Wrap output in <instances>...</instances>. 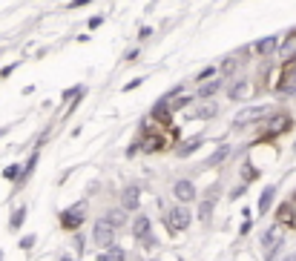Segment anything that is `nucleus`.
<instances>
[{
    "label": "nucleus",
    "mask_w": 296,
    "mask_h": 261,
    "mask_svg": "<svg viewBox=\"0 0 296 261\" xmlns=\"http://www.w3.org/2000/svg\"><path fill=\"white\" fill-rule=\"evenodd\" d=\"M282 241H285V233H282V227L273 224L268 227L265 233H262V247H265V261H273L276 258L279 247H282Z\"/></svg>",
    "instance_id": "nucleus-1"
},
{
    "label": "nucleus",
    "mask_w": 296,
    "mask_h": 261,
    "mask_svg": "<svg viewBox=\"0 0 296 261\" xmlns=\"http://www.w3.org/2000/svg\"><path fill=\"white\" fill-rule=\"evenodd\" d=\"M133 235L138 238V241L144 244V250H155V235H153V224H150V218L144 216H135V221H133Z\"/></svg>",
    "instance_id": "nucleus-2"
},
{
    "label": "nucleus",
    "mask_w": 296,
    "mask_h": 261,
    "mask_svg": "<svg viewBox=\"0 0 296 261\" xmlns=\"http://www.w3.org/2000/svg\"><path fill=\"white\" fill-rule=\"evenodd\" d=\"M164 221L170 224V233L173 235H176V233H184V230L190 227V221H193V213H190L184 204H179V207H173L170 213L164 216Z\"/></svg>",
    "instance_id": "nucleus-3"
},
{
    "label": "nucleus",
    "mask_w": 296,
    "mask_h": 261,
    "mask_svg": "<svg viewBox=\"0 0 296 261\" xmlns=\"http://www.w3.org/2000/svg\"><path fill=\"white\" fill-rule=\"evenodd\" d=\"M115 230L118 227L109 218H98V224L92 227V238H95L98 247H112L115 244Z\"/></svg>",
    "instance_id": "nucleus-4"
},
{
    "label": "nucleus",
    "mask_w": 296,
    "mask_h": 261,
    "mask_svg": "<svg viewBox=\"0 0 296 261\" xmlns=\"http://www.w3.org/2000/svg\"><path fill=\"white\" fill-rule=\"evenodd\" d=\"M83 216H87V204H78V207H69L61 213V227L69 230V233H78V227L83 224Z\"/></svg>",
    "instance_id": "nucleus-5"
},
{
    "label": "nucleus",
    "mask_w": 296,
    "mask_h": 261,
    "mask_svg": "<svg viewBox=\"0 0 296 261\" xmlns=\"http://www.w3.org/2000/svg\"><path fill=\"white\" fill-rule=\"evenodd\" d=\"M216 201H219V187H210L204 192V198H201V207H198V218L201 221H210V216H213V207H216Z\"/></svg>",
    "instance_id": "nucleus-6"
},
{
    "label": "nucleus",
    "mask_w": 296,
    "mask_h": 261,
    "mask_svg": "<svg viewBox=\"0 0 296 261\" xmlns=\"http://www.w3.org/2000/svg\"><path fill=\"white\" fill-rule=\"evenodd\" d=\"M268 115V107H253V109H244V112H239L233 121V126H247L253 124V121H259V118Z\"/></svg>",
    "instance_id": "nucleus-7"
},
{
    "label": "nucleus",
    "mask_w": 296,
    "mask_h": 261,
    "mask_svg": "<svg viewBox=\"0 0 296 261\" xmlns=\"http://www.w3.org/2000/svg\"><path fill=\"white\" fill-rule=\"evenodd\" d=\"M279 58H282V63H293V58H296V29L282 40V46H279Z\"/></svg>",
    "instance_id": "nucleus-8"
},
{
    "label": "nucleus",
    "mask_w": 296,
    "mask_h": 261,
    "mask_svg": "<svg viewBox=\"0 0 296 261\" xmlns=\"http://www.w3.org/2000/svg\"><path fill=\"white\" fill-rule=\"evenodd\" d=\"M153 118L158 121V124H170V121H173V107H170V100H167V98L158 100V103L153 107Z\"/></svg>",
    "instance_id": "nucleus-9"
},
{
    "label": "nucleus",
    "mask_w": 296,
    "mask_h": 261,
    "mask_svg": "<svg viewBox=\"0 0 296 261\" xmlns=\"http://www.w3.org/2000/svg\"><path fill=\"white\" fill-rule=\"evenodd\" d=\"M173 192H176V198H179V201H193V198H196V187H193L190 181H176Z\"/></svg>",
    "instance_id": "nucleus-10"
},
{
    "label": "nucleus",
    "mask_w": 296,
    "mask_h": 261,
    "mask_svg": "<svg viewBox=\"0 0 296 261\" xmlns=\"http://www.w3.org/2000/svg\"><path fill=\"white\" fill-rule=\"evenodd\" d=\"M287 126H290V118H287V115H273L268 121V126H265V129H268L270 135H282Z\"/></svg>",
    "instance_id": "nucleus-11"
},
{
    "label": "nucleus",
    "mask_w": 296,
    "mask_h": 261,
    "mask_svg": "<svg viewBox=\"0 0 296 261\" xmlns=\"http://www.w3.org/2000/svg\"><path fill=\"white\" fill-rule=\"evenodd\" d=\"M138 198H141L138 187H126L124 192H121V207L124 210H138Z\"/></svg>",
    "instance_id": "nucleus-12"
},
{
    "label": "nucleus",
    "mask_w": 296,
    "mask_h": 261,
    "mask_svg": "<svg viewBox=\"0 0 296 261\" xmlns=\"http://www.w3.org/2000/svg\"><path fill=\"white\" fill-rule=\"evenodd\" d=\"M144 152H158V149H164L167 146V141H164L161 135H144Z\"/></svg>",
    "instance_id": "nucleus-13"
},
{
    "label": "nucleus",
    "mask_w": 296,
    "mask_h": 261,
    "mask_svg": "<svg viewBox=\"0 0 296 261\" xmlns=\"http://www.w3.org/2000/svg\"><path fill=\"white\" fill-rule=\"evenodd\" d=\"M273 195H276V187H265V192H262V198H259V216H265V213L270 210Z\"/></svg>",
    "instance_id": "nucleus-14"
},
{
    "label": "nucleus",
    "mask_w": 296,
    "mask_h": 261,
    "mask_svg": "<svg viewBox=\"0 0 296 261\" xmlns=\"http://www.w3.org/2000/svg\"><path fill=\"white\" fill-rule=\"evenodd\" d=\"M23 218H26V207H18L15 213H12V218H9V230L18 233L20 227H23Z\"/></svg>",
    "instance_id": "nucleus-15"
},
{
    "label": "nucleus",
    "mask_w": 296,
    "mask_h": 261,
    "mask_svg": "<svg viewBox=\"0 0 296 261\" xmlns=\"http://www.w3.org/2000/svg\"><path fill=\"white\" fill-rule=\"evenodd\" d=\"M276 218H279V224H293V204H282Z\"/></svg>",
    "instance_id": "nucleus-16"
},
{
    "label": "nucleus",
    "mask_w": 296,
    "mask_h": 261,
    "mask_svg": "<svg viewBox=\"0 0 296 261\" xmlns=\"http://www.w3.org/2000/svg\"><path fill=\"white\" fill-rule=\"evenodd\" d=\"M227 155H230V146H219V149H216L213 152V158H210V167H219V164H225L227 161Z\"/></svg>",
    "instance_id": "nucleus-17"
},
{
    "label": "nucleus",
    "mask_w": 296,
    "mask_h": 261,
    "mask_svg": "<svg viewBox=\"0 0 296 261\" xmlns=\"http://www.w3.org/2000/svg\"><path fill=\"white\" fill-rule=\"evenodd\" d=\"M273 49H276V37H265V40L256 43V52L259 55H268V52H273Z\"/></svg>",
    "instance_id": "nucleus-18"
},
{
    "label": "nucleus",
    "mask_w": 296,
    "mask_h": 261,
    "mask_svg": "<svg viewBox=\"0 0 296 261\" xmlns=\"http://www.w3.org/2000/svg\"><path fill=\"white\" fill-rule=\"evenodd\" d=\"M107 218H109V221H112L115 227H124V224H126V213H124V207H121V210H112Z\"/></svg>",
    "instance_id": "nucleus-19"
},
{
    "label": "nucleus",
    "mask_w": 296,
    "mask_h": 261,
    "mask_svg": "<svg viewBox=\"0 0 296 261\" xmlns=\"http://www.w3.org/2000/svg\"><path fill=\"white\" fill-rule=\"evenodd\" d=\"M20 172H23V167H18V164H9V167L3 170V178H6V181H15Z\"/></svg>",
    "instance_id": "nucleus-20"
},
{
    "label": "nucleus",
    "mask_w": 296,
    "mask_h": 261,
    "mask_svg": "<svg viewBox=\"0 0 296 261\" xmlns=\"http://www.w3.org/2000/svg\"><path fill=\"white\" fill-rule=\"evenodd\" d=\"M216 92H219V81H213V83H204V86L198 89V95H201V98H210V95H216Z\"/></svg>",
    "instance_id": "nucleus-21"
},
{
    "label": "nucleus",
    "mask_w": 296,
    "mask_h": 261,
    "mask_svg": "<svg viewBox=\"0 0 296 261\" xmlns=\"http://www.w3.org/2000/svg\"><path fill=\"white\" fill-rule=\"evenodd\" d=\"M107 255H109V261H124L126 258V252L124 250H121V247H115V244H112V247H107Z\"/></svg>",
    "instance_id": "nucleus-22"
},
{
    "label": "nucleus",
    "mask_w": 296,
    "mask_h": 261,
    "mask_svg": "<svg viewBox=\"0 0 296 261\" xmlns=\"http://www.w3.org/2000/svg\"><path fill=\"white\" fill-rule=\"evenodd\" d=\"M198 146H201V141H193V144H181V146H179V155H181V158H184V155H193Z\"/></svg>",
    "instance_id": "nucleus-23"
},
{
    "label": "nucleus",
    "mask_w": 296,
    "mask_h": 261,
    "mask_svg": "<svg viewBox=\"0 0 296 261\" xmlns=\"http://www.w3.org/2000/svg\"><path fill=\"white\" fill-rule=\"evenodd\" d=\"M196 118H201V121H204V118H216V103H213V107H201L196 112Z\"/></svg>",
    "instance_id": "nucleus-24"
},
{
    "label": "nucleus",
    "mask_w": 296,
    "mask_h": 261,
    "mask_svg": "<svg viewBox=\"0 0 296 261\" xmlns=\"http://www.w3.org/2000/svg\"><path fill=\"white\" fill-rule=\"evenodd\" d=\"M256 175H259V172L253 170L250 164H244V167H242V178H244V181H247V184H250V181H253V178H256Z\"/></svg>",
    "instance_id": "nucleus-25"
},
{
    "label": "nucleus",
    "mask_w": 296,
    "mask_h": 261,
    "mask_svg": "<svg viewBox=\"0 0 296 261\" xmlns=\"http://www.w3.org/2000/svg\"><path fill=\"white\" fill-rule=\"evenodd\" d=\"M35 164H37V152H32V158H29V164L26 167H23V178H29V175H32V170H35ZM20 178V181H23Z\"/></svg>",
    "instance_id": "nucleus-26"
},
{
    "label": "nucleus",
    "mask_w": 296,
    "mask_h": 261,
    "mask_svg": "<svg viewBox=\"0 0 296 261\" xmlns=\"http://www.w3.org/2000/svg\"><path fill=\"white\" fill-rule=\"evenodd\" d=\"M32 244H35V235H23L20 238V250H32Z\"/></svg>",
    "instance_id": "nucleus-27"
},
{
    "label": "nucleus",
    "mask_w": 296,
    "mask_h": 261,
    "mask_svg": "<svg viewBox=\"0 0 296 261\" xmlns=\"http://www.w3.org/2000/svg\"><path fill=\"white\" fill-rule=\"evenodd\" d=\"M135 86H141V78H135V81H130V83H126V86H124V92H133Z\"/></svg>",
    "instance_id": "nucleus-28"
},
{
    "label": "nucleus",
    "mask_w": 296,
    "mask_h": 261,
    "mask_svg": "<svg viewBox=\"0 0 296 261\" xmlns=\"http://www.w3.org/2000/svg\"><path fill=\"white\" fill-rule=\"evenodd\" d=\"M210 75H213V66H210V69H201V72H198V81H204V78H210Z\"/></svg>",
    "instance_id": "nucleus-29"
},
{
    "label": "nucleus",
    "mask_w": 296,
    "mask_h": 261,
    "mask_svg": "<svg viewBox=\"0 0 296 261\" xmlns=\"http://www.w3.org/2000/svg\"><path fill=\"white\" fill-rule=\"evenodd\" d=\"M101 23H104V18H92V20H90V29H98Z\"/></svg>",
    "instance_id": "nucleus-30"
},
{
    "label": "nucleus",
    "mask_w": 296,
    "mask_h": 261,
    "mask_svg": "<svg viewBox=\"0 0 296 261\" xmlns=\"http://www.w3.org/2000/svg\"><path fill=\"white\" fill-rule=\"evenodd\" d=\"M87 3H90V0H72L69 6H72V9H75V6H87Z\"/></svg>",
    "instance_id": "nucleus-31"
},
{
    "label": "nucleus",
    "mask_w": 296,
    "mask_h": 261,
    "mask_svg": "<svg viewBox=\"0 0 296 261\" xmlns=\"http://www.w3.org/2000/svg\"><path fill=\"white\" fill-rule=\"evenodd\" d=\"M95 261H109V255H107V252H98V255H95Z\"/></svg>",
    "instance_id": "nucleus-32"
},
{
    "label": "nucleus",
    "mask_w": 296,
    "mask_h": 261,
    "mask_svg": "<svg viewBox=\"0 0 296 261\" xmlns=\"http://www.w3.org/2000/svg\"><path fill=\"white\" fill-rule=\"evenodd\" d=\"M6 132H9V126H3V129H0V138L6 135Z\"/></svg>",
    "instance_id": "nucleus-33"
},
{
    "label": "nucleus",
    "mask_w": 296,
    "mask_h": 261,
    "mask_svg": "<svg viewBox=\"0 0 296 261\" xmlns=\"http://www.w3.org/2000/svg\"><path fill=\"white\" fill-rule=\"evenodd\" d=\"M285 261H296V255H287V258Z\"/></svg>",
    "instance_id": "nucleus-34"
},
{
    "label": "nucleus",
    "mask_w": 296,
    "mask_h": 261,
    "mask_svg": "<svg viewBox=\"0 0 296 261\" xmlns=\"http://www.w3.org/2000/svg\"><path fill=\"white\" fill-rule=\"evenodd\" d=\"M0 261H3V252H0Z\"/></svg>",
    "instance_id": "nucleus-35"
}]
</instances>
